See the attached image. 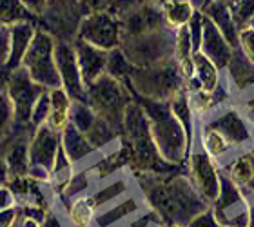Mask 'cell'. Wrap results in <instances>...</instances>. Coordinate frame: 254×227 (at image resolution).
<instances>
[{"label":"cell","instance_id":"1","mask_svg":"<svg viewBox=\"0 0 254 227\" xmlns=\"http://www.w3.org/2000/svg\"><path fill=\"white\" fill-rule=\"evenodd\" d=\"M143 196L165 226H182L205 211L207 204L186 174H143Z\"/></svg>","mask_w":254,"mask_h":227},{"label":"cell","instance_id":"2","mask_svg":"<svg viewBox=\"0 0 254 227\" xmlns=\"http://www.w3.org/2000/svg\"><path fill=\"white\" fill-rule=\"evenodd\" d=\"M126 142V156L136 171L143 174H169L176 165L167 164L160 156L151 137V127L145 111L136 100H132L124 115L122 133Z\"/></svg>","mask_w":254,"mask_h":227},{"label":"cell","instance_id":"3","mask_svg":"<svg viewBox=\"0 0 254 227\" xmlns=\"http://www.w3.org/2000/svg\"><path fill=\"white\" fill-rule=\"evenodd\" d=\"M136 102L145 111V116L151 127V137L154 146L158 149L160 156L171 165L186 164L190 151V142L187 133L182 126V122L171 109L169 102L147 100V98H136Z\"/></svg>","mask_w":254,"mask_h":227},{"label":"cell","instance_id":"4","mask_svg":"<svg viewBox=\"0 0 254 227\" xmlns=\"http://www.w3.org/2000/svg\"><path fill=\"white\" fill-rule=\"evenodd\" d=\"M126 84L138 98L158 102H169L186 89V80L175 58L151 68H132Z\"/></svg>","mask_w":254,"mask_h":227},{"label":"cell","instance_id":"5","mask_svg":"<svg viewBox=\"0 0 254 227\" xmlns=\"http://www.w3.org/2000/svg\"><path fill=\"white\" fill-rule=\"evenodd\" d=\"M85 102L96 113L98 118L107 122L120 135L124 126V115L132 102L131 91L126 82L102 75L100 78L85 87Z\"/></svg>","mask_w":254,"mask_h":227},{"label":"cell","instance_id":"6","mask_svg":"<svg viewBox=\"0 0 254 227\" xmlns=\"http://www.w3.org/2000/svg\"><path fill=\"white\" fill-rule=\"evenodd\" d=\"M175 33L176 29L162 27L140 37L124 38L120 49L132 68H151L175 58Z\"/></svg>","mask_w":254,"mask_h":227},{"label":"cell","instance_id":"7","mask_svg":"<svg viewBox=\"0 0 254 227\" xmlns=\"http://www.w3.org/2000/svg\"><path fill=\"white\" fill-rule=\"evenodd\" d=\"M55 42L57 38L51 33L46 31L42 26H37L31 46L22 60V68L29 73V76L38 85L49 91L62 87L57 62H55Z\"/></svg>","mask_w":254,"mask_h":227},{"label":"cell","instance_id":"8","mask_svg":"<svg viewBox=\"0 0 254 227\" xmlns=\"http://www.w3.org/2000/svg\"><path fill=\"white\" fill-rule=\"evenodd\" d=\"M76 40H82V42L102 49V51H107V53L113 49H118L122 44L120 18L113 11L87 13L80 20Z\"/></svg>","mask_w":254,"mask_h":227},{"label":"cell","instance_id":"9","mask_svg":"<svg viewBox=\"0 0 254 227\" xmlns=\"http://www.w3.org/2000/svg\"><path fill=\"white\" fill-rule=\"evenodd\" d=\"M7 95L13 104V115H15V126L20 129H27L31 126V113L37 100L42 96L46 87L38 85L29 76L26 69L16 68L13 71H7Z\"/></svg>","mask_w":254,"mask_h":227},{"label":"cell","instance_id":"10","mask_svg":"<svg viewBox=\"0 0 254 227\" xmlns=\"http://www.w3.org/2000/svg\"><path fill=\"white\" fill-rule=\"evenodd\" d=\"M186 176L189 178L192 187L209 206H212L220 193V176H222L220 165L200 146L194 144L186 160Z\"/></svg>","mask_w":254,"mask_h":227},{"label":"cell","instance_id":"11","mask_svg":"<svg viewBox=\"0 0 254 227\" xmlns=\"http://www.w3.org/2000/svg\"><path fill=\"white\" fill-rule=\"evenodd\" d=\"M85 16L82 0H48L46 11L40 16L46 26H42L51 35H59L57 40H76L80 20Z\"/></svg>","mask_w":254,"mask_h":227},{"label":"cell","instance_id":"12","mask_svg":"<svg viewBox=\"0 0 254 227\" xmlns=\"http://www.w3.org/2000/svg\"><path fill=\"white\" fill-rule=\"evenodd\" d=\"M211 209L222 227H247L249 224L247 196L223 173L220 176V193Z\"/></svg>","mask_w":254,"mask_h":227},{"label":"cell","instance_id":"13","mask_svg":"<svg viewBox=\"0 0 254 227\" xmlns=\"http://www.w3.org/2000/svg\"><path fill=\"white\" fill-rule=\"evenodd\" d=\"M203 122L227 138L229 144L236 151L249 148L253 144V127H251L242 106H234L233 102H229L225 106L218 107L216 111Z\"/></svg>","mask_w":254,"mask_h":227},{"label":"cell","instance_id":"14","mask_svg":"<svg viewBox=\"0 0 254 227\" xmlns=\"http://www.w3.org/2000/svg\"><path fill=\"white\" fill-rule=\"evenodd\" d=\"M117 16L120 18V26H122V40L140 37V35L156 31L162 27H169L165 24L164 11L158 0H149L134 7H129Z\"/></svg>","mask_w":254,"mask_h":227},{"label":"cell","instance_id":"15","mask_svg":"<svg viewBox=\"0 0 254 227\" xmlns=\"http://www.w3.org/2000/svg\"><path fill=\"white\" fill-rule=\"evenodd\" d=\"M55 62L60 75L62 89L69 95L71 100H85V85L82 82L78 60L74 44L67 40H57L55 42Z\"/></svg>","mask_w":254,"mask_h":227},{"label":"cell","instance_id":"16","mask_svg":"<svg viewBox=\"0 0 254 227\" xmlns=\"http://www.w3.org/2000/svg\"><path fill=\"white\" fill-rule=\"evenodd\" d=\"M60 146H62V133L51 129L48 124L37 127L33 137L29 138V169L42 167L51 173Z\"/></svg>","mask_w":254,"mask_h":227},{"label":"cell","instance_id":"17","mask_svg":"<svg viewBox=\"0 0 254 227\" xmlns=\"http://www.w3.org/2000/svg\"><path fill=\"white\" fill-rule=\"evenodd\" d=\"M220 171L244 191L245 196L254 195V144L236 151L220 165Z\"/></svg>","mask_w":254,"mask_h":227},{"label":"cell","instance_id":"18","mask_svg":"<svg viewBox=\"0 0 254 227\" xmlns=\"http://www.w3.org/2000/svg\"><path fill=\"white\" fill-rule=\"evenodd\" d=\"M200 51L216 64L218 69H222V71L227 69L234 53V48L227 42V38L223 37L222 31L205 15H203V35H201Z\"/></svg>","mask_w":254,"mask_h":227},{"label":"cell","instance_id":"19","mask_svg":"<svg viewBox=\"0 0 254 227\" xmlns=\"http://www.w3.org/2000/svg\"><path fill=\"white\" fill-rule=\"evenodd\" d=\"M74 51H76V60H78L80 75L84 85H91L93 82L106 75L107 68V51H102L98 48H93L82 40H74Z\"/></svg>","mask_w":254,"mask_h":227},{"label":"cell","instance_id":"20","mask_svg":"<svg viewBox=\"0 0 254 227\" xmlns=\"http://www.w3.org/2000/svg\"><path fill=\"white\" fill-rule=\"evenodd\" d=\"M192 78L186 84L187 89H201L203 93H214L222 84L223 71L212 60L205 57L201 51L192 53Z\"/></svg>","mask_w":254,"mask_h":227},{"label":"cell","instance_id":"21","mask_svg":"<svg viewBox=\"0 0 254 227\" xmlns=\"http://www.w3.org/2000/svg\"><path fill=\"white\" fill-rule=\"evenodd\" d=\"M37 31V22H18L15 26L9 27V57L5 62V71L20 68L24 55L29 49Z\"/></svg>","mask_w":254,"mask_h":227},{"label":"cell","instance_id":"22","mask_svg":"<svg viewBox=\"0 0 254 227\" xmlns=\"http://www.w3.org/2000/svg\"><path fill=\"white\" fill-rule=\"evenodd\" d=\"M201 13L222 31V35L234 49L238 48V26L229 9V0H211L203 5Z\"/></svg>","mask_w":254,"mask_h":227},{"label":"cell","instance_id":"23","mask_svg":"<svg viewBox=\"0 0 254 227\" xmlns=\"http://www.w3.org/2000/svg\"><path fill=\"white\" fill-rule=\"evenodd\" d=\"M62 149L73 165H82L85 160L98 154V149L73 124H67V127L62 131Z\"/></svg>","mask_w":254,"mask_h":227},{"label":"cell","instance_id":"24","mask_svg":"<svg viewBox=\"0 0 254 227\" xmlns=\"http://www.w3.org/2000/svg\"><path fill=\"white\" fill-rule=\"evenodd\" d=\"M223 73H225V78H227L234 95H238V93L247 95L249 91L254 89V66L238 49H234L233 58Z\"/></svg>","mask_w":254,"mask_h":227},{"label":"cell","instance_id":"25","mask_svg":"<svg viewBox=\"0 0 254 227\" xmlns=\"http://www.w3.org/2000/svg\"><path fill=\"white\" fill-rule=\"evenodd\" d=\"M4 160L7 171H9V180L18 178V176H27V173H29V138H27V135H20L16 140L9 144Z\"/></svg>","mask_w":254,"mask_h":227},{"label":"cell","instance_id":"26","mask_svg":"<svg viewBox=\"0 0 254 227\" xmlns=\"http://www.w3.org/2000/svg\"><path fill=\"white\" fill-rule=\"evenodd\" d=\"M138 209H140V202L134 196H126L122 200L113 202L111 206H107L104 211L98 213L93 224L96 227H113L132 213H138Z\"/></svg>","mask_w":254,"mask_h":227},{"label":"cell","instance_id":"27","mask_svg":"<svg viewBox=\"0 0 254 227\" xmlns=\"http://www.w3.org/2000/svg\"><path fill=\"white\" fill-rule=\"evenodd\" d=\"M49 98H51V111L48 116V124L51 129L62 133L69 124V113H71V104L73 100L62 87L49 91Z\"/></svg>","mask_w":254,"mask_h":227},{"label":"cell","instance_id":"28","mask_svg":"<svg viewBox=\"0 0 254 227\" xmlns=\"http://www.w3.org/2000/svg\"><path fill=\"white\" fill-rule=\"evenodd\" d=\"M162 11H164L165 24L171 29H180L186 27L190 22L196 9L190 5L189 0H175V2H160Z\"/></svg>","mask_w":254,"mask_h":227},{"label":"cell","instance_id":"29","mask_svg":"<svg viewBox=\"0 0 254 227\" xmlns=\"http://www.w3.org/2000/svg\"><path fill=\"white\" fill-rule=\"evenodd\" d=\"M127 191H129L127 180L124 178V176H115V178H111L107 184L100 185L95 193H91V198L95 202L96 209H100V207H107V206H111L113 202L120 200Z\"/></svg>","mask_w":254,"mask_h":227},{"label":"cell","instance_id":"30","mask_svg":"<svg viewBox=\"0 0 254 227\" xmlns=\"http://www.w3.org/2000/svg\"><path fill=\"white\" fill-rule=\"evenodd\" d=\"M96 206L91 195L78 196L71 202L69 207V220L74 227H91V224L95 222L96 217Z\"/></svg>","mask_w":254,"mask_h":227},{"label":"cell","instance_id":"31","mask_svg":"<svg viewBox=\"0 0 254 227\" xmlns=\"http://www.w3.org/2000/svg\"><path fill=\"white\" fill-rule=\"evenodd\" d=\"M18 22H35L22 0H0V26H15Z\"/></svg>","mask_w":254,"mask_h":227},{"label":"cell","instance_id":"32","mask_svg":"<svg viewBox=\"0 0 254 227\" xmlns=\"http://www.w3.org/2000/svg\"><path fill=\"white\" fill-rule=\"evenodd\" d=\"M98 116L96 113L87 106L85 100H73L71 104V113H69V124H73L80 133H87L93 129V126L96 124Z\"/></svg>","mask_w":254,"mask_h":227},{"label":"cell","instance_id":"33","mask_svg":"<svg viewBox=\"0 0 254 227\" xmlns=\"http://www.w3.org/2000/svg\"><path fill=\"white\" fill-rule=\"evenodd\" d=\"M132 71L131 62L126 58V55L122 53V49H113L107 55V68H106V75H109L111 78H117L120 82H127L129 75Z\"/></svg>","mask_w":254,"mask_h":227},{"label":"cell","instance_id":"34","mask_svg":"<svg viewBox=\"0 0 254 227\" xmlns=\"http://www.w3.org/2000/svg\"><path fill=\"white\" fill-rule=\"evenodd\" d=\"M7 76H2L0 73V138L15 126V115H13V104L7 95V84H5Z\"/></svg>","mask_w":254,"mask_h":227},{"label":"cell","instance_id":"35","mask_svg":"<svg viewBox=\"0 0 254 227\" xmlns=\"http://www.w3.org/2000/svg\"><path fill=\"white\" fill-rule=\"evenodd\" d=\"M229 9L233 13L236 26H249L251 18L254 16V0H229Z\"/></svg>","mask_w":254,"mask_h":227},{"label":"cell","instance_id":"36","mask_svg":"<svg viewBox=\"0 0 254 227\" xmlns=\"http://www.w3.org/2000/svg\"><path fill=\"white\" fill-rule=\"evenodd\" d=\"M49 111H51V98H49V89L44 91L42 96L37 100L35 107H33V113H31V127H40L42 124L48 122V116Z\"/></svg>","mask_w":254,"mask_h":227},{"label":"cell","instance_id":"37","mask_svg":"<svg viewBox=\"0 0 254 227\" xmlns=\"http://www.w3.org/2000/svg\"><path fill=\"white\" fill-rule=\"evenodd\" d=\"M236 49L254 66V29L251 26H244L238 29V48Z\"/></svg>","mask_w":254,"mask_h":227},{"label":"cell","instance_id":"38","mask_svg":"<svg viewBox=\"0 0 254 227\" xmlns=\"http://www.w3.org/2000/svg\"><path fill=\"white\" fill-rule=\"evenodd\" d=\"M187 31H189L190 42H192V49L200 51V44H201V35H203V13L201 11H196L190 22L187 24Z\"/></svg>","mask_w":254,"mask_h":227},{"label":"cell","instance_id":"39","mask_svg":"<svg viewBox=\"0 0 254 227\" xmlns=\"http://www.w3.org/2000/svg\"><path fill=\"white\" fill-rule=\"evenodd\" d=\"M186 227H222V226H220V222L216 220L211 207H207L205 211H201L200 215H196Z\"/></svg>","mask_w":254,"mask_h":227},{"label":"cell","instance_id":"40","mask_svg":"<svg viewBox=\"0 0 254 227\" xmlns=\"http://www.w3.org/2000/svg\"><path fill=\"white\" fill-rule=\"evenodd\" d=\"M9 57V27L0 26V66H5Z\"/></svg>","mask_w":254,"mask_h":227},{"label":"cell","instance_id":"41","mask_svg":"<svg viewBox=\"0 0 254 227\" xmlns=\"http://www.w3.org/2000/svg\"><path fill=\"white\" fill-rule=\"evenodd\" d=\"M111 0H82L84 13H96V11H111Z\"/></svg>","mask_w":254,"mask_h":227},{"label":"cell","instance_id":"42","mask_svg":"<svg viewBox=\"0 0 254 227\" xmlns=\"http://www.w3.org/2000/svg\"><path fill=\"white\" fill-rule=\"evenodd\" d=\"M15 206V195L9 189V185H0V211L11 209Z\"/></svg>","mask_w":254,"mask_h":227},{"label":"cell","instance_id":"43","mask_svg":"<svg viewBox=\"0 0 254 227\" xmlns=\"http://www.w3.org/2000/svg\"><path fill=\"white\" fill-rule=\"evenodd\" d=\"M22 4L26 5L33 16H42L46 5H48V0H22Z\"/></svg>","mask_w":254,"mask_h":227},{"label":"cell","instance_id":"44","mask_svg":"<svg viewBox=\"0 0 254 227\" xmlns=\"http://www.w3.org/2000/svg\"><path fill=\"white\" fill-rule=\"evenodd\" d=\"M16 220V209L11 207V209H5V211H0V227H13Z\"/></svg>","mask_w":254,"mask_h":227},{"label":"cell","instance_id":"45","mask_svg":"<svg viewBox=\"0 0 254 227\" xmlns=\"http://www.w3.org/2000/svg\"><path fill=\"white\" fill-rule=\"evenodd\" d=\"M7 182H9V171H7L4 156H0V185H5Z\"/></svg>","mask_w":254,"mask_h":227},{"label":"cell","instance_id":"46","mask_svg":"<svg viewBox=\"0 0 254 227\" xmlns=\"http://www.w3.org/2000/svg\"><path fill=\"white\" fill-rule=\"evenodd\" d=\"M247 202H249V224H247V227H254V195H247Z\"/></svg>","mask_w":254,"mask_h":227},{"label":"cell","instance_id":"47","mask_svg":"<svg viewBox=\"0 0 254 227\" xmlns=\"http://www.w3.org/2000/svg\"><path fill=\"white\" fill-rule=\"evenodd\" d=\"M245 113V116H247V120H249L251 127L254 129V107H242Z\"/></svg>","mask_w":254,"mask_h":227},{"label":"cell","instance_id":"48","mask_svg":"<svg viewBox=\"0 0 254 227\" xmlns=\"http://www.w3.org/2000/svg\"><path fill=\"white\" fill-rule=\"evenodd\" d=\"M22 227H40V224H38L33 217H26L24 218V222H22Z\"/></svg>","mask_w":254,"mask_h":227},{"label":"cell","instance_id":"49","mask_svg":"<svg viewBox=\"0 0 254 227\" xmlns=\"http://www.w3.org/2000/svg\"><path fill=\"white\" fill-rule=\"evenodd\" d=\"M189 2H190V5H192V7H194L196 11H201V9H203V5H205L207 0H189Z\"/></svg>","mask_w":254,"mask_h":227},{"label":"cell","instance_id":"50","mask_svg":"<svg viewBox=\"0 0 254 227\" xmlns=\"http://www.w3.org/2000/svg\"><path fill=\"white\" fill-rule=\"evenodd\" d=\"M158 2H175V0H158Z\"/></svg>","mask_w":254,"mask_h":227},{"label":"cell","instance_id":"51","mask_svg":"<svg viewBox=\"0 0 254 227\" xmlns=\"http://www.w3.org/2000/svg\"><path fill=\"white\" fill-rule=\"evenodd\" d=\"M164 227H182V226H164Z\"/></svg>","mask_w":254,"mask_h":227}]
</instances>
